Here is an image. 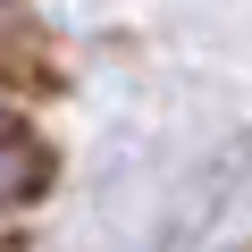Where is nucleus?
I'll use <instances>...</instances> for the list:
<instances>
[{"instance_id":"1","label":"nucleus","mask_w":252,"mask_h":252,"mask_svg":"<svg viewBox=\"0 0 252 252\" xmlns=\"http://www.w3.org/2000/svg\"><path fill=\"white\" fill-rule=\"evenodd\" d=\"M0 193H9V126H0Z\"/></svg>"}]
</instances>
